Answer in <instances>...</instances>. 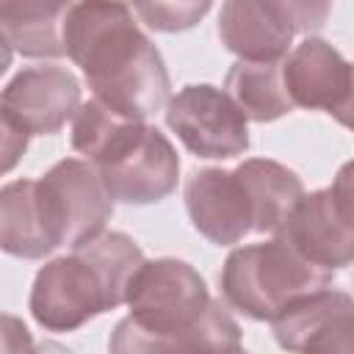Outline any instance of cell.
<instances>
[{"label":"cell","mask_w":354,"mask_h":354,"mask_svg":"<svg viewBox=\"0 0 354 354\" xmlns=\"http://www.w3.org/2000/svg\"><path fill=\"white\" fill-rule=\"evenodd\" d=\"M108 354H183V346L177 337L149 332L127 315L113 326Z\"/></svg>","instance_id":"19"},{"label":"cell","mask_w":354,"mask_h":354,"mask_svg":"<svg viewBox=\"0 0 354 354\" xmlns=\"http://www.w3.org/2000/svg\"><path fill=\"white\" fill-rule=\"evenodd\" d=\"M0 246L11 257L41 260L58 249L36 180H14L0 191Z\"/></svg>","instance_id":"14"},{"label":"cell","mask_w":354,"mask_h":354,"mask_svg":"<svg viewBox=\"0 0 354 354\" xmlns=\"http://www.w3.org/2000/svg\"><path fill=\"white\" fill-rule=\"evenodd\" d=\"M33 354H75V351L66 348V346H61V343H55V340H44V343L36 346Z\"/></svg>","instance_id":"25"},{"label":"cell","mask_w":354,"mask_h":354,"mask_svg":"<svg viewBox=\"0 0 354 354\" xmlns=\"http://www.w3.org/2000/svg\"><path fill=\"white\" fill-rule=\"evenodd\" d=\"M180 346H183V354H241L243 351L238 321L216 299H210L199 321L180 335Z\"/></svg>","instance_id":"18"},{"label":"cell","mask_w":354,"mask_h":354,"mask_svg":"<svg viewBox=\"0 0 354 354\" xmlns=\"http://www.w3.org/2000/svg\"><path fill=\"white\" fill-rule=\"evenodd\" d=\"M235 174L243 183L252 202V232L277 235L304 196L299 174L268 158H249L241 166H235Z\"/></svg>","instance_id":"15"},{"label":"cell","mask_w":354,"mask_h":354,"mask_svg":"<svg viewBox=\"0 0 354 354\" xmlns=\"http://www.w3.org/2000/svg\"><path fill=\"white\" fill-rule=\"evenodd\" d=\"M296 33L293 0H227L218 11V39L238 61L279 64Z\"/></svg>","instance_id":"10"},{"label":"cell","mask_w":354,"mask_h":354,"mask_svg":"<svg viewBox=\"0 0 354 354\" xmlns=\"http://www.w3.org/2000/svg\"><path fill=\"white\" fill-rule=\"evenodd\" d=\"M221 296L252 321H274L332 285V271L304 260L282 238L232 249L218 274Z\"/></svg>","instance_id":"3"},{"label":"cell","mask_w":354,"mask_h":354,"mask_svg":"<svg viewBox=\"0 0 354 354\" xmlns=\"http://www.w3.org/2000/svg\"><path fill=\"white\" fill-rule=\"evenodd\" d=\"M274 238H282L304 260L326 271L354 263V227L340 216L329 188L304 194Z\"/></svg>","instance_id":"12"},{"label":"cell","mask_w":354,"mask_h":354,"mask_svg":"<svg viewBox=\"0 0 354 354\" xmlns=\"http://www.w3.org/2000/svg\"><path fill=\"white\" fill-rule=\"evenodd\" d=\"M72 149L102 177L113 202H163L180 177V158L171 141L152 124L127 119L100 100H88L72 119Z\"/></svg>","instance_id":"2"},{"label":"cell","mask_w":354,"mask_h":354,"mask_svg":"<svg viewBox=\"0 0 354 354\" xmlns=\"http://www.w3.org/2000/svg\"><path fill=\"white\" fill-rule=\"evenodd\" d=\"M36 183L61 246L75 252L108 232L105 224L113 216V196L88 160L64 158Z\"/></svg>","instance_id":"4"},{"label":"cell","mask_w":354,"mask_h":354,"mask_svg":"<svg viewBox=\"0 0 354 354\" xmlns=\"http://www.w3.org/2000/svg\"><path fill=\"white\" fill-rule=\"evenodd\" d=\"M207 304L210 296L202 274L177 257L147 260L127 293L130 318L136 324L177 340L199 321Z\"/></svg>","instance_id":"6"},{"label":"cell","mask_w":354,"mask_h":354,"mask_svg":"<svg viewBox=\"0 0 354 354\" xmlns=\"http://www.w3.org/2000/svg\"><path fill=\"white\" fill-rule=\"evenodd\" d=\"M185 210L194 230L216 246H232L252 232V202L235 169H199L185 183Z\"/></svg>","instance_id":"11"},{"label":"cell","mask_w":354,"mask_h":354,"mask_svg":"<svg viewBox=\"0 0 354 354\" xmlns=\"http://www.w3.org/2000/svg\"><path fill=\"white\" fill-rule=\"evenodd\" d=\"M271 329L290 354H354V299L326 288L288 307Z\"/></svg>","instance_id":"9"},{"label":"cell","mask_w":354,"mask_h":354,"mask_svg":"<svg viewBox=\"0 0 354 354\" xmlns=\"http://www.w3.org/2000/svg\"><path fill=\"white\" fill-rule=\"evenodd\" d=\"M28 307L33 321L47 332H72L91 318L116 310V301L97 266L75 249L39 268Z\"/></svg>","instance_id":"5"},{"label":"cell","mask_w":354,"mask_h":354,"mask_svg":"<svg viewBox=\"0 0 354 354\" xmlns=\"http://www.w3.org/2000/svg\"><path fill=\"white\" fill-rule=\"evenodd\" d=\"M224 88L252 122H277L293 111V100L282 77V61L279 64L235 61L227 72Z\"/></svg>","instance_id":"17"},{"label":"cell","mask_w":354,"mask_h":354,"mask_svg":"<svg viewBox=\"0 0 354 354\" xmlns=\"http://www.w3.org/2000/svg\"><path fill=\"white\" fill-rule=\"evenodd\" d=\"M329 116H335V122H340L343 127H348V130L354 133V64H351V83H348V91H346L343 102H340Z\"/></svg>","instance_id":"24"},{"label":"cell","mask_w":354,"mask_h":354,"mask_svg":"<svg viewBox=\"0 0 354 354\" xmlns=\"http://www.w3.org/2000/svg\"><path fill=\"white\" fill-rule=\"evenodd\" d=\"M72 3H0L3 41L25 58H61L66 55L64 22Z\"/></svg>","instance_id":"16"},{"label":"cell","mask_w":354,"mask_h":354,"mask_svg":"<svg viewBox=\"0 0 354 354\" xmlns=\"http://www.w3.org/2000/svg\"><path fill=\"white\" fill-rule=\"evenodd\" d=\"M36 346L30 340L28 326L17 315H3V354H33Z\"/></svg>","instance_id":"22"},{"label":"cell","mask_w":354,"mask_h":354,"mask_svg":"<svg viewBox=\"0 0 354 354\" xmlns=\"http://www.w3.org/2000/svg\"><path fill=\"white\" fill-rule=\"evenodd\" d=\"M80 80L55 64L19 69L0 94V119L28 136H53L80 111Z\"/></svg>","instance_id":"8"},{"label":"cell","mask_w":354,"mask_h":354,"mask_svg":"<svg viewBox=\"0 0 354 354\" xmlns=\"http://www.w3.org/2000/svg\"><path fill=\"white\" fill-rule=\"evenodd\" d=\"M332 196H335V205H337V210H340V216L354 227V158L351 160H346L340 169H337V174H335V180H332Z\"/></svg>","instance_id":"21"},{"label":"cell","mask_w":354,"mask_h":354,"mask_svg":"<svg viewBox=\"0 0 354 354\" xmlns=\"http://www.w3.org/2000/svg\"><path fill=\"white\" fill-rule=\"evenodd\" d=\"M285 88L293 105L332 113L351 83V64L324 39L307 36L282 61Z\"/></svg>","instance_id":"13"},{"label":"cell","mask_w":354,"mask_h":354,"mask_svg":"<svg viewBox=\"0 0 354 354\" xmlns=\"http://www.w3.org/2000/svg\"><path fill=\"white\" fill-rule=\"evenodd\" d=\"M166 127L177 133L188 152L205 160H227L249 149L246 113L224 88L210 83L180 88L166 105Z\"/></svg>","instance_id":"7"},{"label":"cell","mask_w":354,"mask_h":354,"mask_svg":"<svg viewBox=\"0 0 354 354\" xmlns=\"http://www.w3.org/2000/svg\"><path fill=\"white\" fill-rule=\"evenodd\" d=\"M241 354H249V351H246V348H243V351H241Z\"/></svg>","instance_id":"26"},{"label":"cell","mask_w":354,"mask_h":354,"mask_svg":"<svg viewBox=\"0 0 354 354\" xmlns=\"http://www.w3.org/2000/svg\"><path fill=\"white\" fill-rule=\"evenodd\" d=\"M0 127H3V171H11L14 163L25 155L30 136L22 133L19 127H14L11 122H3V119H0Z\"/></svg>","instance_id":"23"},{"label":"cell","mask_w":354,"mask_h":354,"mask_svg":"<svg viewBox=\"0 0 354 354\" xmlns=\"http://www.w3.org/2000/svg\"><path fill=\"white\" fill-rule=\"evenodd\" d=\"M66 55L83 69L94 100L144 122L169 105V72L124 3H72L64 22Z\"/></svg>","instance_id":"1"},{"label":"cell","mask_w":354,"mask_h":354,"mask_svg":"<svg viewBox=\"0 0 354 354\" xmlns=\"http://www.w3.org/2000/svg\"><path fill=\"white\" fill-rule=\"evenodd\" d=\"M133 11L141 17L144 25L160 33H177L194 28L207 11V0H185V3H136Z\"/></svg>","instance_id":"20"}]
</instances>
